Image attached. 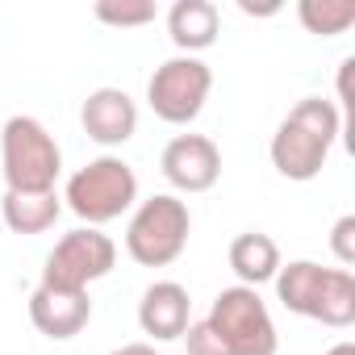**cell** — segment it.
<instances>
[{"label": "cell", "instance_id": "cell-12", "mask_svg": "<svg viewBox=\"0 0 355 355\" xmlns=\"http://www.w3.org/2000/svg\"><path fill=\"white\" fill-rule=\"evenodd\" d=\"M193 322V297L184 284H175V280H155L142 301H138V326L142 334L159 338V343H171V338H184Z\"/></svg>", "mask_w": 355, "mask_h": 355}, {"label": "cell", "instance_id": "cell-4", "mask_svg": "<svg viewBox=\"0 0 355 355\" xmlns=\"http://www.w3.org/2000/svg\"><path fill=\"white\" fill-rule=\"evenodd\" d=\"M67 209L88 222L92 230H101L105 222L121 218L134 209L138 201V175L134 167L121 159V155H101L92 159L88 167H80L71 180H67V193H63Z\"/></svg>", "mask_w": 355, "mask_h": 355}, {"label": "cell", "instance_id": "cell-22", "mask_svg": "<svg viewBox=\"0 0 355 355\" xmlns=\"http://www.w3.org/2000/svg\"><path fill=\"white\" fill-rule=\"evenodd\" d=\"M326 355H355V343H347V338H343V343H334Z\"/></svg>", "mask_w": 355, "mask_h": 355}, {"label": "cell", "instance_id": "cell-14", "mask_svg": "<svg viewBox=\"0 0 355 355\" xmlns=\"http://www.w3.org/2000/svg\"><path fill=\"white\" fill-rule=\"evenodd\" d=\"M230 268H234L239 284H247V288H259V284L276 280V272H280V247H276V239L263 234V230L239 234L230 243Z\"/></svg>", "mask_w": 355, "mask_h": 355}, {"label": "cell", "instance_id": "cell-8", "mask_svg": "<svg viewBox=\"0 0 355 355\" xmlns=\"http://www.w3.org/2000/svg\"><path fill=\"white\" fill-rule=\"evenodd\" d=\"M117 263V247L109 234L92 230V226H80L71 234H63L55 243V251L46 255V268H42V284L51 288H67V293H88V284L105 280Z\"/></svg>", "mask_w": 355, "mask_h": 355}, {"label": "cell", "instance_id": "cell-5", "mask_svg": "<svg viewBox=\"0 0 355 355\" xmlns=\"http://www.w3.org/2000/svg\"><path fill=\"white\" fill-rule=\"evenodd\" d=\"M189 234H193L189 205L175 193H155L134 209V218L125 226V251L142 268H167L184 255Z\"/></svg>", "mask_w": 355, "mask_h": 355}, {"label": "cell", "instance_id": "cell-16", "mask_svg": "<svg viewBox=\"0 0 355 355\" xmlns=\"http://www.w3.org/2000/svg\"><path fill=\"white\" fill-rule=\"evenodd\" d=\"M297 17L318 38H338L355 26V0H301Z\"/></svg>", "mask_w": 355, "mask_h": 355}, {"label": "cell", "instance_id": "cell-3", "mask_svg": "<svg viewBox=\"0 0 355 355\" xmlns=\"http://www.w3.org/2000/svg\"><path fill=\"white\" fill-rule=\"evenodd\" d=\"M0 167L5 193H51L63 171V150L38 117L17 113L0 130Z\"/></svg>", "mask_w": 355, "mask_h": 355}, {"label": "cell", "instance_id": "cell-9", "mask_svg": "<svg viewBox=\"0 0 355 355\" xmlns=\"http://www.w3.org/2000/svg\"><path fill=\"white\" fill-rule=\"evenodd\" d=\"M159 171L175 193H209L222 180V150L205 134H175L159 155Z\"/></svg>", "mask_w": 355, "mask_h": 355}, {"label": "cell", "instance_id": "cell-13", "mask_svg": "<svg viewBox=\"0 0 355 355\" xmlns=\"http://www.w3.org/2000/svg\"><path fill=\"white\" fill-rule=\"evenodd\" d=\"M218 30H222V13L214 0H175L167 9V34L180 55L209 51L218 42Z\"/></svg>", "mask_w": 355, "mask_h": 355}, {"label": "cell", "instance_id": "cell-17", "mask_svg": "<svg viewBox=\"0 0 355 355\" xmlns=\"http://www.w3.org/2000/svg\"><path fill=\"white\" fill-rule=\"evenodd\" d=\"M92 13H96V21H105L113 30H138L159 17V5L155 0H96Z\"/></svg>", "mask_w": 355, "mask_h": 355}, {"label": "cell", "instance_id": "cell-15", "mask_svg": "<svg viewBox=\"0 0 355 355\" xmlns=\"http://www.w3.org/2000/svg\"><path fill=\"white\" fill-rule=\"evenodd\" d=\"M63 214V197L51 193H5L0 201V218L13 234H46Z\"/></svg>", "mask_w": 355, "mask_h": 355}, {"label": "cell", "instance_id": "cell-6", "mask_svg": "<svg viewBox=\"0 0 355 355\" xmlns=\"http://www.w3.org/2000/svg\"><path fill=\"white\" fill-rule=\"evenodd\" d=\"M205 322L214 326V334L226 343L230 355H276L280 351V334H276V322L259 288H247V284L222 288Z\"/></svg>", "mask_w": 355, "mask_h": 355}, {"label": "cell", "instance_id": "cell-19", "mask_svg": "<svg viewBox=\"0 0 355 355\" xmlns=\"http://www.w3.org/2000/svg\"><path fill=\"white\" fill-rule=\"evenodd\" d=\"M184 343H189V355H230V351H226V343L214 334V326H209V322H189Z\"/></svg>", "mask_w": 355, "mask_h": 355}, {"label": "cell", "instance_id": "cell-2", "mask_svg": "<svg viewBox=\"0 0 355 355\" xmlns=\"http://www.w3.org/2000/svg\"><path fill=\"white\" fill-rule=\"evenodd\" d=\"M276 301L309 322L347 330L355 322V276L347 268H322L313 259L280 263L276 272Z\"/></svg>", "mask_w": 355, "mask_h": 355}, {"label": "cell", "instance_id": "cell-18", "mask_svg": "<svg viewBox=\"0 0 355 355\" xmlns=\"http://www.w3.org/2000/svg\"><path fill=\"white\" fill-rule=\"evenodd\" d=\"M330 251H334V259L351 272V263H355V214H343V218L334 222V230H330Z\"/></svg>", "mask_w": 355, "mask_h": 355}, {"label": "cell", "instance_id": "cell-7", "mask_svg": "<svg viewBox=\"0 0 355 355\" xmlns=\"http://www.w3.org/2000/svg\"><path fill=\"white\" fill-rule=\"evenodd\" d=\"M209 88H214V71L205 59L175 55L155 67V76L146 84V105L167 125H193L209 101Z\"/></svg>", "mask_w": 355, "mask_h": 355}, {"label": "cell", "instance_id": "cell-11", "mask_svg": "<svg viewBox=\"0 0 355 355\" xmlns=\"http://www.w3.org/2000/svg\"><path fill=\"white\" fill-rule=\"evenodd\" d=\"M30 322H34L38 334H46L55 343H67L92 322V301H88V293H67V288L38 284L34 297H30Z\"/></svg>", "mask_w": 355, "mask_h": 355}, {"label": "cell", "instance_id": "cell-10", "mask_svg": "<svg viewBox=\"0 0 355 355\" xmlns=\"http://www.w3.org/2000/svg\"><path fill=\"white\" fill-rule=\"evenodd\" d=\"M80 125L92 142L101 146H125L138 130V105L125 88H96L88 92L84 109H80Z\"/></svg>", "mask_w": 355, "mask_h": 355}, {"label": "cell", "instance_id": "cell-21", "mask_svg": "<svg viewBox=\"0 0 355 355\" xmlns=\"http://www.w3.org/2000/svg\"><path fill=\"white\" fill-rule=\"evenodd\" d=\"M109 355H155V347H146V343H125V347H117V351H109Z\"/></svg>", "mask_w": 355, "mask_h": 355}, {"label": "cell", "instance_id": "cell-20", "mask_svg": "<svg viewBox=\"0 0 355 355\" xmlns=\"http://www.w3.org/2000/svg\"><path fill=\"white\" fill-rule=\"evenodd\" d=\"M351 67H355V59H343L338 63V101L343 105H351V84H347L351 80Z\"/></svg>", "mask_w": 355, "mask_h": 355}, {"label": "cell", "instance_id": "cell-1", "mask_svg": "<svg viewBox=\"0 0 355 355\" xmlns=\"http://www.w3.org/2000/svg\"><path fill=\"white\" fill-rule=\"evenodd\" d=\"M343 134V113L334 101L326 96H305L288 109V117L276 125L272 134V167L284 175V180H313V175H322L326 159H330V146L338 142Z\"/></svg>", "mask_w": 355, "mask_h": 355}]
</instances>
